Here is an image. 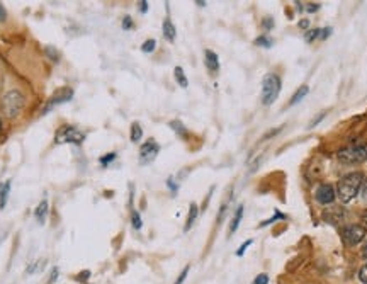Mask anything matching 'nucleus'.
I'll return each mask as SVG.
<instances>
[{
	"instance_id": "27",
	"label": "nucleus",
	"mask_w": 367,
	"mask_h": 284,
	"mask_svg": "<svg viewBox=\"0 0 367 284\" xmlns=\"http://www.w3.org/2000/svg\"><path fill=\"white\" fill-rule=\"evenodd\" d=\"M114 158H116V153H109V155H107V157H102V158H101V163H102V165H107V163L112 162V160H114Z\"/></svg>"
},
{
	"instance_id": "3",
	"label": "nucleus",
	"mask_w": 367,
	"mask_h": 284,
	"mask_svg": "<svg viewBox=\"0 0 367 284\" xmlns=\"http://www.w3.org/2000/svg\"><path fill=\"white\" fill-rule=\"evenodd\" d=\"M340 162L343 163H350V165H355V163H362L367 160V146L365 145H350L345 146V148L338 150L336 153Z\"/></svg>"
},
{
	"instance_id": "5",
	"label": "nucleus",
	"mask_w": 367,
	"mask_h": 284,
	"mask_svg": "<svg viewBox=\"0 0 367 284\" xmlns=\"http://www.w3.org/2000/svg\"><path fill=\"white\" fill-rule=\"evenodd\" d=\"M364 236H365V228L360 225H348L342 230V238L348 247L360 243L364 240Z\"/></svg>"
},
{
	"instance_id": "11",
	"label": "nucleus",
	"mask_w": 367,
	"mask_h": 284,
	"mask_svg": "<svg viewBox=\"0 0 367 284\" xmlns=\"http://www.w3.org/2000/svg\"><path fill=\"white\" fill-rule=\"evenodd\" d=\"M163 36H165L168 41H174L175 40V26L172 24L170 19L163 21Z\"/></svg>"
},
{
	"instance_id": "25",
	"label": "nucleus",
	"mask_w": 367,
	"mask_h": 284,
	"mask_svg": "<svg viewBox=\"0 0 367 284\" xmlns=\"http://www.w3.org/2000/svg\"><path fill=\"white\" fill-rule=\"evenodd\" d=\"M267 282H269V276H267V274H260V276H257L255 281H253V284H267Z\"/></svg>"
},
{
	"instance_id": "7",
	"label": "nucleus",
	"mask_w": 367,
	"mask_h": 284,
	"mask_svg": "<svg viewBox=\"0 0 367 284\" xmlns=\"http://www.w3.org/2000/svg\"><path fill=\"white\" fill-rule=\"evenodd\" d=\"M160 152V146L155 140H148L145 145H141L140 148V162L141 163H150L157 158V155Z\"/></svg>"
},
{
	"instance_id": "6",
	"label": "nucleus",
	"mask_w": 367,
	"mask_h": 284,
	"mask_svg": "<svg viewBox=\"0 0 367 284\" xmlns=\"http://www.w3.org/2000/svg\"><path fill=\"white\" fill-rule=\"evenodd\" d=\"M85 135L84 133H80L77 128L73 126H63L62 130L58 131V135H56V141L58 143H77L80 145L82 141H84Z\"/></svg>"
},
{
	"instance_id": "10",
	"label": "nucleus",
	"mask_w": 367,
	"mask_h": 284,
	"mask_svg": "<svg viewBox=\"0 0 367 284\" xmlns=\"http://www.w3.org/2000/svg\"><path fill=\"white\" fill-rule=\"evenodd\" d=\"M197 214H199V209H197V204H196V203H192V204H191V209H189L187 221H185V228H184L185 231H189V230H191V228H192L194 221H196V218H197Z\"/></svg>"
},
{
	"instance_id": "32",
	"label": "nucleus",
	"mask_w": 367,
	"mask_h": 284,
	"mask_svg": "<svg viewBox=\"0 0 367 284\" xmlns=\"http://www.w3.org/2000/svg\"><path fill=\"white\" fill-rule=\"evenodd\" d=\"M123 28H124V29H131V28H133V21H131V17H124V21H123Z\"/></svg>"
},
{
	"instance_id": "9",
	"label": "nucleus",
	"mask_w": 367,
	"mask_h": 284,
	"mask_svg": "<svg viewBox=\"0 0 367 284\" xmlns=\"http://www.w3.org/2000/svg\"><path fill=\"white\" fill-rule=\"evenodd\" d=\"M204 62H206V67H208V70L211 73H216L219 70V60H218V55L214 53V51H211V50H206V53H204Z\"/></svg>"
},
{
	"instance_id": "16",
	"label": "nucleus",
	"mask_w": 367,
	"mask_h": 284,
	"mask_svg": "<svg viewBox=\"0 0 367 284\" xmlns=\"http://www.w3.org/2000/svg\"><path fill=\"white\" fill-rule=\"evenodd\" d=\"M141 136H143V130H141V126L138 123H133L131 124V141L138 143V141L141 140Z\"/></svg>"
},
{
	"instance_id": "20",
	"label": "nucleus",
	"mask_w": 367,
	"mask_h": 284,
	"mask_svg": "<svg viewBox=\"0 0 367 284\" xmlns=\"http://www.w3.org/2000/svg\"><path fill=\"white\" fill-rule=\"evenodd\" d=\"M9 191H11V184H6L4 186V191H2V194H0V208H4L7 203V196H9Z\"/></svg>"
},
{
	"instance_id": "29",
	"label": "nucleus",
	"mask_w": 367,
	"mask_h": 284,
	"mask_svg": "<svg viewBox=\"0 0 367 284\" xmlns=\"http://www.w3.org/2000/svg\"><path fill=\"white\" fill-rule=\"evenodd\" d=\"M187 274H189V267H185L184 270H182V274H180L179 277H177V281H175V284H182L184 282V279L187 277Z\"/></svg>"
},
{
	"instance_id": "41",
	"label": "nucleus",
	"mask_w": 367,
	"mask_h": 284,
	"mask_svg": "<svg viewBox=\"0 0 367 284\" xmlns=\"http://www.w3.org/2000/svg\"><path fill=\"white\" fill-rule=\"evenodd\" d=\"M0 130H2V121H0Z\"/></svg>"
},
{
	"instance_id": "33",
	"label": "nucleus",
	"mask_w": 367,
	"mask_h": 284,
	"mask_svg": "<svg viewBox=\"0 0 367 284\" xmlns=\"http://www.w3.org/2000/svg\"><path fill=\"white\" fill-rule=\"evenodd\" d=\"M6 19H7V12H6V9H4L2 4H0V23H4Z\"/></svg>"
},
{
	"instance_id": "14",
	"label": "nucleus",
	"mask_w": 367,
	"mask_h": 284,
	"mask_svg": "<svg viewBox=\"0 0 367 284\" xmlns=\"http://www.w3.org/2000/svg\"><path fill=\"white\" fill-rule=\"evenodd\" d=\"M241 216H243V206H238V208H236L235 216H233V219H231V225H230V233H235V231H236V228H238L240 221H241Z\"/></svg>"
},
{
	"instance_id": "30",
	"label": "nucleus",
	"mask_w": 367,
	"mask_h": 284,
	"mask_svg": "<svg viewBox=\"0 0 367 284\" xmlns=\"http://www.w3.org/2000/svg\"><path fill=\"white\" fill-rule=\"evenodd\" d=\"M56 277H58V267H53V270H51V276L48 279V284H55Z\"/></svg>"
},
{
	"instance_id": "1",
	"label": "nucleus",
	"mask_w": 367,
	"mask_h": 284,
	"mask_svg": "<svg viewBox=\"0 0 367 284\" xmlns=\"http://www.w3.org/2000/svg\"><path fill=\"white\" fill-rule=\"evenodd\" d=\"M362 182H364V175L360 172H352V174L343 175L336 184V197L342 203H350V201L359 194Z\"/></svg>"
},
{
	"instance_id": "4",
	"label": "nucleus",
	"mask_w": 367,
	"mask_h": 284,
	"mask_svg": "<svg viewBox=\"0 0 367 284\" xmlns=\"http://www.w3.org/2000/svg\"><path fill=\"white\" fill-rule=\"evenodd\" d=\"M24 107V96L17 90H11L2 99V111L9 118H16Z\"/></svg>"
},
{
	"instance_id": "22",
	"label": "nucleus",
	"mask_w": 367,
	"mask_h": 284,
	"mask_svg": "<svg viewBox=\"0 0 367 284\" xmlns=\"http://www.w3.org/2000/svg\"><path fill=\"white\" fill-rule=\"evenodd\" d=\"M131 223H133V226H135L136 230H140V228H141V216L138 214V211L131 213Z\"/></svg>"
},
{
	"instance_id": "28",
	"label": "nucleus",
	"mask_w": 367,
	"mask_h": 284,
	"mask_svg": "<svg viewBox=\"0 0 367 284\" xmlns=\"http://www.w3.org/2000/svg\"><path fill=\"white\" fill-rule=\"evenodd\" d=\"M250 245H252V240H248V242H245V243L241 245V247L238 248V252H236V255H243L245 250H247V248L250 247Z\"/></svg>"
},
{
	"instance_id": "23",
	"label": "nucleus",
	"mask_w": 367,
	"mask_h": 284,
	"mask_svg": "<svg viewBox=\"0 0 367 284\" xmlns=\"http://www.w3.org/2000/svg\"><path fill=\"white\" fill-rule=\"evenodd\" d=\"M284 218H286V216H284V214L282 213H275V216H272L270 219H267V221H263L262 223V226H267V225H270V223H274L275 221V219H284Z\"/></svg>"
},
{
	"instance_id": "18",
	"label": "nucleus",
	"mask_w": 367,
	"mask_h": 284,
	"mask_svg": "<svg viewBox=\"0 0 367 284\" xmlns=\"http://www.w3.org/2000/svg\"><path fill=\"white\" fill-rule=\"evenodd\" d=\"M255 45L263 46V48H270V46L274 45V41H272L269 36H260V38H257V40H255Z\"/></svg>"
},
{
	"instance_id": "12",
	"label": "nucleus",
	"mask_w": 367,
	"mask_h": 284,
	"mask_svg": "<svg viewBox=\"0 0 367 284\" xmlns=\"http://www.w3.org/2000/svg\"><path fill=\"white\" fill-rule=\"evenodd\" d=\"M309 92V89H308V85H303V87H299L294 92V96L291 97V102H289V104L291 106H294V104H297V102L299 101H303V99L306 97V94Z\"/></svg>"
},
{
	"instance_id": "13",
	"label": "nucleus",
	"mask_w": 367,
	"mask_h": 284,
	"mask_svg": "<svg viewBox=\"0 0 367 284\" xmlns=\"http://www.w3.org/2000/svg\"><path fill=\"white\" fill-rule=\"evenodd\" d=\"M36 219L40 223H45V219H46V214H48V203H46V201H41L40 203V206H38L36 208Z\"/></svg>"
},
{
	"instance_id": "17",
	"label": "nucleus",
	"mask_w": 367,
	"mask_h": 284,
	"mask_svg": "<svg viewBox=\"0 0 367 284\" xmlns=\"http://www.w3.org/2000/svg\"><path fill=\"white\" fill-rule=\"evenodd\" d=\"M318 38H321V29H319V28L311 29V31H308L304 34V40L308 43H313L314 40H318Z\"/></svg>"
},
{
	"instance_id": "34",
	"label": "nucleus",
	"mask_w": 367,
	"mask_h": 284,
	"mask_svg": "<svg viewBox=\"0 0 367 284\" xmlns=\"http://www.w3.org/2000/svg\"><path fill=\"white\" fill-rule=\"evenodd\" d=\"M263 28H265V29H270V28H274V21H272L270 17H267V19L263 21Z\"/></svg>"
},
{
	"instance_id": "21",
	"label": "nucleus",
	"mask_w": 367,
	"mask_h": 284,
	"mask_svg": "<svg viewBox=\"0 0 367 284\" xmlns=\"http://www.w3.org/2000/svg\"><path fill=\"white\" fill-rule=\"evenodd\" d=\"M170 126H172V130L179 133L180 136H185V135H187V133H185V130H184V126H182V123H179V121H172V123H170Z\"/></svg>"
},
{
	"instance_id": "31",
	"label": "nucleus",
	"mask_w": 367,
	"mask_h": 284,
	"mask_svg": "<svg viewBox=\"0 0 367 284\" xmlns=\"http://www.w3.org/2000/svg\"><path fill=\"white\" fill-rule=\"evenodd\" d=\"M89 276H90V272L89 270H84V272L82 274H79V276H77V281H80V282H85L89 279Z\"/></svg>"
},
{
	"instance_id": "26",
	"label": "nucleus",
	"mask_w": 367,
	"mask_h": 284,
	"mask_svg": "<svg viewBox=\"0 0 367 284\" xmlns=\"http://www.w3.org/2000/svg\"><path fill=\"white\" fill-rule=\"evenodd\" d=\"M360 196L362 199L367 203V179H364V182H362V187H360Z\"/></svg>"
},
{
	"instance_id": "8",
	"label": "nucleus",
	"mask_w": 367,
	"mask_h": 284,
	"mask_svg": "<svg viewBox=\"0 0 367 284\" xmlns=\"http://www.w3.org/2000/svg\"><path fill=\"white\" fill-rule=\"evenodd\" d=\"M314 197L319 204H331L336 197V192L331 184H319L316 192H314Z\"/></svg>"
},
{
	"instance_id": "2",
	"label": "nucleus",
	"mask_w": 367,
	"mask_h": 284,
	"mask_svg": "<svg viewBox=\"0 0 367 284\" xmlns=\"http://www.w3.org/2000/svg\"><path fill=\"white\" fill-rule=\"evenodd\" d=\"M280 92V79L275 73H269L262 82V104L270 106Z\"/></svg>"
},
{
	"instance_id": "38",
	"label": "nucleus",
	"mask_w": 367,
	"mask_h": 284,
	"mask_svg": "<svg viewBox=\"0 0 367 284\" xmlns=\"http://www.w3.org/2000/svg\"><path fill=\"white\" fill-rule=\"evenodd\" d=\"M308 26H309V21H308V19L299 21V28H301V29H308Z\"/></svg>"
},
{
	"instance_id": "37",
	"label": "nucleus",
	"mask_w": 367,
	"mask_h": 284,
	"mask_svg": "<svg viewBox=\"0 0 367 284\" xmlns=\"http://www.w3.org/2000/svg\"><path fill=\"white\" fill-rule=\"evenodd\" d=\"M330 33H331V28H325V29H321V40H326V38L330 36Z\"/></svg>"
},
{
	"instance_id": "39",
	"label": "nucleus",
	"mask_w": 367,
	"mask_h": 284,
	"mask_svg": "<svg viewBox=\"0 0 367 284\" xmlns=\"http://www.w3.org/2000/svg\"><path fill=\"white\" fill-rule=\"evenodd\" d=\"M140 6H141V12L148 11V4H146V2H140Z\"/></svg>"
},
{
	"instance_id": "19",
	"label": "nucleus",
	"mask_w": 367,
	"mask_h": 284,
	"mask_svg": "<svg viewBox=\"0 0 367 284\" xmlns=\"http://www.w3.org/2000/svg\"><path fill=\"white\" fill-rule=\"evenodd\" d=\"M155 46H157V41H155V40H148V41L143 43V46H141V51H143V53H152V51H155Z\"/></svg>"
},
{
	"instance_id": "15",
	"label": "nucleus",
	"mask_w": 367,
	"mask_h": 284,
	"mask_svg": "<svg viewBox=\"0 0 367 284\" xmlns=\"http://www.w3.org/2000/svg\"><path fill=\"white\" fill-rule=\"evenodd\" d=\"M175 80L177 82H179V85H180V87H187V85H189V80H187V77H185V73H184V70H182V68H180V67H177L175 68Z\"/></svg>"
},
{
	"instance_id": "35",
	"label": "nucleus",
	"mask_w": 367,
	"mask_h": 284,
	"mask_svg": "<svg viewBox=\"0 0 367 284\" xmlns=\"http://www.w3.org/2000/svg\"><path fill=\"white\" fill-rule=\"evenodd\" d=\"M319 9V4H308V7H306V11L308 12H316Z\"/></svg>"
},
{
	"instance_id": "40",
	"label": "nucleus",
	"mask_w": 367,
	"mask_h": 284,
	"mask_svg": "<svg viewBox=\"0 0 367 284\" xmlns=\"http://www.w3.org/2000/svg\"><path fill=\"white\" fill-rule=\"evenodd\" d=\"M364 255L367 257V242H365V245H364Z\"/></svg>"
},
{
	"instance_id": "24",
	"label": "nucleus",
	"mask_w": 367,
	"mask_h": 284,
	"mask_svg": "<svg viewBox=\"0 0 367 284\" xmlns=\"http://www.w3.org/2000/svg\"><path fill=\"white\" fill-rule=\"evenodd\" d=\"M359 279L364 284H367V264L365 265H362V269L359 270Z\"/></svg>"
},
{
	"instance_id": "36",
	"label": "nucleus",
	"mask_w": 367,
	"mask_h": 284,
	"mask_svg": "<svg viewBox=\"0 0 367 284\" xmlns=\"http://www.w3.org/2000/svg\"><path fill=\"white\" fill-rule=\"evenodd\" d=\"M323 118H325V114H319V116H318V118H316V119H313V121H311V123H309V126H308V128H313V126H316V124H318L319 121H321V119H323Z\"/></svg>"
}]
</instances>
